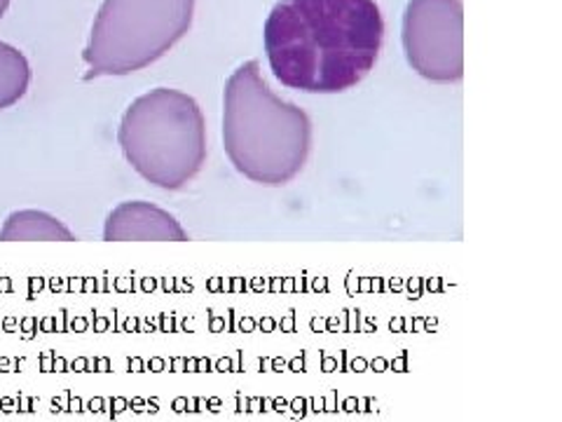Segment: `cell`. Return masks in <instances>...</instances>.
I'll use <instances>...</instances> for the list:
<instances>
[{
  "mask_svg": "<svg viewBox=\"0 0 562 422\" xmlns=\"http://www.w3.org/2000/svg\"><path fill=\"white\" fill-rule=\"evenodd\" d=\"M117 144L140 179L162 190H181L206 163L200 103L169 87L140 95L120 120Z\"/></svg>",
  "mask_w": 562,
  "mask_h": 422,
  "instance_id": "obj_3",
  "label": "cell"
},
{
  "mask_svg": "<svg viewBox=\"0 0 562 422\" xmlns=\"http://www.w3.org/2000/svg\"><path fill=\"white\" fill-rule=\"evenodd\" d=\"M262 33L281 85L307 95H338L373 70L384 20L375 0H279Z\"/></svg>",
  "mask_w": 562,
  "mask_h": 422,
  "instance_id": "obj_1",
  "label": "cell"
},
{
  "mask_svg": "<svg viewBox=\"0 0 562 422\" xmlns=\"http://www.w3.org/2000/svg\"><path fill=\"white\" fill-rule=\"evenodd\" d=\"M8 8H10V0H0V20H3V16H5Z\"/></svg>",
  "mask_w": 562,
  "mask_h": 422,
  "instance_id": "obj_9",
  "label": "cell"
},
{
  "mask_svg": "<svg viewBox=\"0 0 562 422\" xmlns=\"http://www.w3.org/2000/svg\"><path fill=\"white\" fill-rule=\"evenodd\" d=\"M31 66L24 52L0 41V111L12 109L29 92Z\"/></svg>",
  "mask_w": 562,
  "mask_h": 422,
  "instance_id": "obj_8",
  "label": "cell"
},
{
  "mask_svg": "<svg viewBox=\"0 0 562 422\" xmlns=\"http://www.w3.org/2000/svg\"><path fill=\"white\" fill-rule=\"evenodd\" d=\"M76 235L41 209L12 211L0 227V242H74Z\"/></svg>",
  "mask_w": 562,
  "mask_h": 422,
  "instance_id": "obj_7",
  "label": "cell"
},
{
  "mask_svg": "<svg viewBox=\"0 0 562 422\" xmlns=\"http://www.w3.org/2000/svg\"><path fill=\"white\" fill-rule=\"evenodd\" d=\"M223 144L246 179L284 186L307 163L312 122L303 109L270 90L258 62H246L225 82Z\"/></svg>",
  "mask_w": 562,
  "mask_h": 422,
  "instance_id": "obj_2",
  "label": "cell"
},
{
  "mask_svg": "<svg viewBox=\"0 0 562 422\" xmlns=\"http://www.w3.org/2000/svg\"><path fill=\"white\" fill-rule=\"evenodd\" d=\"M103 240L109 242H188L183 225L169 211L150 202H122L103 225Z\"/></svg>",
  "mask_w": 562,
  "mask_h": 422,
  "instance_id": "obj_6",
  "label": "cell"
},
{
  "mask_svg": "<svg viewBox=\"0 0 562 422\" xmlns=\"http://www.w3.org/2000/svg\"><path fill=\"white\" fill-rule=\"evenodd\" d=\"M403 49L413 70L434 82L464 76L462 0H411L403 14Z\"/></svg>",
  "mask_w": 562,
  "mask_h": 422,
  "instance_id": "obj_5",
  "label": "cell"
},
{
  "mask_svg": "<svg viewBox=\"0 0 562 422\" xmlns=\"http://www.w3.org/2000/svg\"><path fill=\"white\" fill-rule=\"evenodd\" d=\"M195 0H103L82 52L85 80L144 70L192 26Z\"/></svg>",
  "mask_w": 562,
  "mask_h": 422,
  "instance_id": "obj_4",
  "label": "cell"
}]
</instances>
